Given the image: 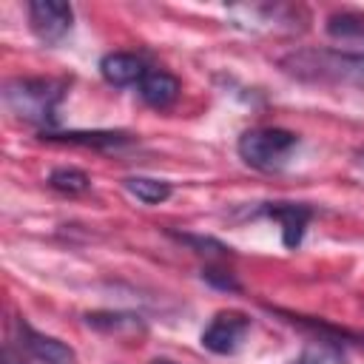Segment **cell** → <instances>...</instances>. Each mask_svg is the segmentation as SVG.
I'll use <instances>...</instances> for the list:
<instances>
[{
  "label": "cell",
  "instance_id": "cell-1",
  "mask_svg": "<svg viewBox=\"0 0 364 364\" xmlns=\"http://www.w3.org/2000/svg\"><path fill=\"white\" fill-rule=\"evenodd\" d=\"M65 94V82L60 80H43V77H17L3 85V102L6 108L37 125H54L57 122V105Z\"/></svg>",
  "mask_w": 364,
  "mask_h": 364
},
{
  "label": "cell",
  "instance_id": "cell-2",
  "mask_svg": "<svg viewBox=\"0 0 364 364\" xmlns=\"http://www.w3.org/2000/svg\"><path fill=\"white\" fill-rule=\"evenodd\" d=\"M282 65L301 80L353 82L364 88V51H299L284 57Z\"/></svg>",
  "mask_w": 364,
  "mask_h": 364
},
{
  "label": "cell",
  "instance_id": "cell-3",
  "mask_svg": "<svg viewBox=\"0 0 364 364\" xmlns=\"http://www.w3.org/2000/svg\"><path fill=\"white\" fill-rule=\"evenodd\" d=\"M239 156L256 171H279L299 148V136L284 128H253L239 136Z\"/></svg>",
  "mask_w": 364,
  "mask_h": 364
},
{
  "label": "cell",
  "instance_id": "cell-4",
  "mask_svg": "<svg viewBox=\"0 0 364 364\" xmlns=\"http://www.w3.org/2000/svg\"><path fill=\"white\" fill-rule=\"evenodd\" d=\"M233 26L247 31H301L304 9L299 6H282V3H264V6H233L230 9Z\"/></svg>",
  "mask_w": 364,
  "mask_h": 364
},
{
  "label": "cell",
  "instance_id": "cell-5",
  "mask_svg": "<svg viewBox=\"0 0 364 364\" xmlns=\"http://www.w3.org/2000/svg\"><path fill=\"white\" fill-rule=\"evenodd\" d=\"M250 330V318L242 310H219L202 330V347L216 355H230L242 347Z\"/></svg>",
  "mask_w": 364,
  "mask_h": 364
},
{
  "label": "cell",
  "instance_id": "cell-6",
  "mask_svg": "<svg viewBox=\"0 0 364 364\" xmlns=\"http://www.w3.org/2000/svg\"><path fill=\"white\" fill-rule=\"evenodd\" d=\"M28 23H31V31L43 43L54 46L71 31L74 9L63 0H31L28 3Z\"/></svg>",
  "mask_w": 364,
  "mask_h": 364
},
{
  "label": "cell",
  "instance_id": "cell-7",
  "mask_svg": "<svg viewBox=\"0 0 364 364\" xmlns=\"http://www.w3.org/2000/svg\"><path fill=\"white\" fill-rule=\"evenodd\" d=\"M262 213L282 225L284 247H299L301 245L304 228L313 216V210L307 205H296V202H267V205H262Z\"/></svg>",
  "mask_w": 364,
  "mask_h": 364
},
{
  "label": "cell",
  "instance_id": "cell-8",
  "mask_svg": "<svg viewBox=\"0 0 364 364\" xmlns=\"http://www.w3.org/2000/svg\"><path fill=\"white\" fill-rule=\"evenodd\" d=\"M20 338H23V347L28 350V355H34L43 364H71L74 361L71 347H65L63 341H57L51 336H43V333L31 330L26 321L20 324Z\"/></svg>",
  "mask_w": 364,
  "mask_h": 364
},
{
  "label": "cell",
  "instance_id": "cell-9",
  "mask_svg": "<svg viewBox=\"0 0 364 364\" xmlns=\"http://www.w3.org/2000/svg\"><path fill=\"white\" fill-rule=\"evenodd\" d=\"M100 74L111 85H131V82H139L148 71H145L139 57L125 54V51H114V54H105L100 60Z\"/></svg>",
  "mask_w": 364,
  "mask_h": 364
},
{
  "label": "cell",
  "instance_id": "cell-10",
  "mask_svg": "<svg viewBox=\"0 0 364 364\" xmlns=\"http://www.w3.org/2000/svg\"><path fill=\"white\" fill-rule=\"evenodd\" d=\"M139 97L151 108H171L179 97V80L168 71H148L139 80Z\"/></svg>",
  "mask_w": 364,
  "mask_h": 364
},
{
  "label": "cell",
  "instance_id": "cell-11",
  "mask_svg": "<svg viewBox=\"0 0 364 364\" xmlns=\"http://www.w3.org/2000/svg\"><path fill=\"white\" fill-rule=\"evenodd\" d=\"M43 139L48 142H65V145H82V148H122L131 142L128 134L122 131H43Z\"/></svg>",
  "mask_w": 364,
  "mask_h": 364
},
{
  "label": "cell",
  "instance_id": "cell-12",
  "mask_svg": "<svg viewBox=\"0 0 364 364\" xmlns=\"http://www.w3.org/2000/svg\"><path fill=\"white\" fill-rule=\"evenodd\" d=\"M293 364H344V350H341L338 341L318 333L316 338H310L301 347V353Z\"/></svg>",
  "mask_w": 364,
  "mask_h": 364
},
{
  "label": "cell",
  "instance_id": "cell-13",
  "mask_svg": "<svg viewBox=\"0 0 364 364\" xmlns=\"http://www.w3.org/2000/svg\"><path fill=\"white\" fill-rule=\"evenodd\" d=\"M88 327L94 330H102V333H142V321L139 316H131V313H88L85 316Z\"/></svg>",
  "mask_w": 364,
  "mask_h": 364
},
{
  "label": "cell",
  "instance_id": "cell-14",
  "mask_svg": "<svg viewBox=\"0 0 364 364\" xmlns=\"http://www.w3.org/2000/svg\"><path fill=\"white\" fill-rule=\"evenodd\" d=\"M125 188L145 205H159L171 196V185L165 179H154V176H128Z\"/></svg>",
  "mask_w": 364,
  "mask_h": 364
},
{
  "label": "cell",
  "instance_id": "cell-15",
  "mask_svg": "<svg viewBox=\"0 0 364 364\" xmlns=\"http://www.w3.org/2000/svg\"><path fill=\"white\" fill-rule=\"evenodd\" d=\"M327 31L341 43H364V20L355 14H333L327 20Z\"/></svg>",
  "mask_w": 364,
  "mask_h": 364
},
{
  "label": "cell",
  "instance_id": "cell-16",
  "mask_svg": "<svg viewBox=\"0 0 364 364\" xmlns=\"http://www.w3.org/2000/svg\"><path fill=\"white\" fill-rule=\"evenodd\" d=\"M48 185L60 193H82V191H88L91 179L80 168H54L48 173Z\"/></svg>",
  "mask_w": 364,
  "mask_h": 364
},
{
  "label": "cell",
  "instance_id": "cell-17",
  "mask_svg": "<svg viewBox=\"0 0 364 364\" xmlns=\"http://www.w3.org/2000/svg\"><path fill=\"white\" fill-rule=\"evenodd\" d=\"M202 279L210 282V284H216V287H222V290H239V282L233 279V273H225L219 267H205L202 270Z\"/></svg>",
  "mask_w": 364,
  "mask_h": 364
},
{
  "label": "cell",
  "instance_id": "cell-18",
  "mask_svg": "<svg viewBox=\"0 0 364 364\" xmlns=\"http://www.w3.org/2000/svg\"><path fill=\"white\" fill-rule=\"evenodd\" d=\"M154 364H173V361H165V358H156Z\"/></svg>",
  "mask_w": 364,
  "mask_h": 364
},
{
  "label": "cell",
  "instance_id": "cell-19",
  "mask_svg": "<svg viewBox=\"0 0 364 364\" xmlns=\"http://www.w3.org/2000/svg\"><path fill=\"white\" fill-rule=\"evenodd\" d=\"M6 364H20V361H14L11 355H6Z\"/></svg>",
  "mask_w": 364,
  "mask_h": 364
}]
</instances>
